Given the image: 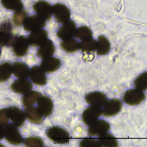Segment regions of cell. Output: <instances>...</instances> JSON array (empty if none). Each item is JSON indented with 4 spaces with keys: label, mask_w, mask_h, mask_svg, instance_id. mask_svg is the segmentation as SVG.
<instances>
[{
    "label": "cell",
    "mask_w": 147,
    "mask_h": 147,
    "mask_svg": "<svg viewBox=\"0 0 147 147\" xmlns=\"http://www.w3.org/2000/svg\"><path fill=\"white\" fill-rule=\"evenodd\" d=\"M48 137L57 144H67L69 140V134L64 129L58 127H54L47 132Z\"/></svg>",
    "instance_id": "6da1fadb"
},
{
    "label": "cell",
    "mask_w": 147,
    "mask_h": 147,
    "mask_svg": "<svg viewBox=\"0 0 147 147\" xmlns=\"http://www.w3.org/2000/svg\"><path fill=\"white\" fill-rule=\"evenodd\" d=\"M75 36L77 38L84 41L91 38L92 32L89 27L87 26H82L77 29Z\"/></svg>",
    "instance_id": "f546056e"
},
{
    "label": "cell",
    "mask_w": 147,
    "mask_h": 147,
    "mask_svg": "<svg viewBox=\"0 0 147 147\" xmlns=\"http://www.w3.org/2000/svg\"><path fill=\"white\" fill-rule=\"evenodd\" d=\"M4 134H5V132L3 129V128L1 126V124H0V140H1L3 138Z\"/></svg>",
    "instance_id": "d590c367"
},
{
    "label": "cell",
    "mask_w": 147,
    "mask_h": 147,
    "mask_svg": "<svg viewBox=\"0 0 147 147\" xmlns=\"http://www.w3.org/2000/svg\"><path fill=\"white\" fill-rule=\"evenodd\" d=\"M79 48L85 53H93L97 48V42L92 38L84 40L79 43Z\"/></svg>",
    "instance_id": "484cf974"
},
{
    "label": "cell",
    "mask_w": 147,
    "mask_h": 147,
    "mask_svg": "<svg viewBox=\"0 0 147 147\" xmlns=\"http://www.w3.org/2000/svg\"><path fill=\"white\" fill-rule=\"evenodd\" d=\"M145 99V94L142 91L138 89H131L126 91L123 100L124 102L131 106L137 105Z\"/></svg>",
    "instance_id": "7a4b0ae2"
},
{
    "label": "cell",
    "mask_w": 147,
    "mask_h": 147,
    "mask_svg": "<svg viewBox=\"0 0 147 147\" xmlns=\"http://www.w3.org/2000/svg\"><path fill=\"white\" fill-rule=\"evenodd\" d=\"M80 145L82 147H97L100 146L98 140L87 138L84 139L80 143Z\"/></svg>",
    "instance_id": "836d02e7"
},
{
    "label": "cell",
    "mask_w": 147,
    "mask_h": 147,
    "mask_svg": "<svg viewBox=\"0 0 147 147\" xmlns=\"http://www.w3.org/2000/svg\"><path fill=\"white\" fill-rule=\"evenodd\" d=\"M25 145L31 147H41L44 146L42 140L39 137H30L25 140Z\"/></svg>",
    "instance_id": "d6a6232c"
},
{
    "label": "cell",
    "mask_w": 147,
    "mask_h": 147,
    "mask_svg": "<svg viewBox=\"0 0 147 147\" xmlns=\"http://www.w3.org/2000/svg\"><path fill=\"white\" fill-rule=\"evenodd\" d=\"M12 26L9 21L3 23L0 27V46H5L13 44L14 38L11 34Z\"/></svg>",
    "instance_id": "30bf717a"
},
{
    "label": "cell",
    "mask_w": 147,
    "mask_h": 147,
    "mask_svg": "<svg viewBox=\"0 0 147 147\" xmlns=\"http://www.w3.org/2000/svg\"><path fill=\"white\" fill-rule=\"evenodd\" d=\"M103 113L101 107L91 106L88 107L82 114V119L84 123L90 125L95 121L98 120Z\"/></svg>",
    "instance_id": "3957f363"
},
{
    "label": "cell",
    "mask_w": 147,
    "mask_h": 147,
    "mask_svg": "<svg viewBox=\"0 0 147 147\" xmlns=\"http://www.w3.org/2000/svg\"><path fill=\"white\" fill-rule=\"evenodd\" d=\"M0 146H3V145H0Z\"/></svg>",
    "instance_id": "74e56055"
},
{
    "label": "cell",
    "mask_w": 147,
    "mask_h": 147,
    "mask_svg": "<svg viewBox=\"0 0 147 147\" xmlns=\"http://www.w3.org/2000/svg\"><path fill=\"white\" fill-rule=\"evenodd\" d=\"M54 52L55 46L53 42L50 40H47L40 45L37 55L41 58H47L52 56Z\"/></svg>",
    "instance_id": "ffe728a7"
},
{
    "label": "cell",
    "mask_w": 147,
    "mask_h": 147,
    "mask_svg": "<svg viewBox=\"0 0 147 147\" xmlns=\"http://www.w3.org/2000/svg\"><path fill=\"white\" fill-rule=\"evenodd\" d=\"M110 129V125L108 122L104 120H96L88 128V133L91 136H99Z\"/></svg>",
    "instance_id": "4fadbf2b"
},
{
    "label": "cell",
    "mask_w": 147,
    "mask_h": 147,
    "mask_svg": "<svg viewBox=\"0 0 147 147\" xmlns=\"http://www.w3.org/2000/svg\"><path fill=\"white\" fill-rule=\"evenodd\" d=\"M33 8L37 14L44 20H49L52 17L53 13V7L48 3L44 1L36 2Z\"/></svg>",
    "instance_id": "ba28073f"
},
{
    "label": "cell",
    "mask_w": 147,
    "mask_h": 147,
    "mask_svg": "<svg viewBox=\"0 0 147 147\" xmlns=\"http://www.w3.org/2000/svg\"><path fill=\"white\" fill-rule=\"evenodd\" d=\"M38 109L43 116H50L53 110V101L47 96H41L38 101Z\"/></svg>",
    "instance_id": "9a60e30c"
},
{
    "label": "cell",
    "mask_w": 147,
    "mask_h": 147,
    "mask_svg": "<svg viewBox=\"0 0 147 147\" xmlns=\"http://www.w3.org/2000/svg\"><path fill=\"white\" fill-rule=\"evenodd\" d=\"M13 72L19 79H27L30 75L28 67L22 63H15L13 65Z\"/></svg>",
    "instance_id": "7402d4cb"
},
{
    "label": "cell",
    "mask_w": 147,
    "mask_h": 147,
    "mask_svg": "<svg viewBox=\"0 0 147 147\" xmlns=\"http://www.w3.org/2000/svg\"><path fill=\"white\" fill-rule=\"evenodd\" d=\"M61 65V61L56 58L48 57L44 58L41 62V68L46 72H53L57 71Z\"/></svg>",
    "instance_id": "d6986e66"
},
{
    "label": "cell",
    "mask_w": 147,
    "mask_h": 147,
    "mask_svg": "<svg viewBox=\"0 0 147 147\" xmlns=\"http://www.w3.org/2000/svg\"><path fill=\"white\" fill-rule=\"evenodd\" d=\"M1 50H0V55H1Z\"/></svg>",
    "instance_id": "8d00e7d4"
},
{
    "label": "cell",
    "mask_w": 147,
    "mask_h": 147,
    "mask_svg": "<svg viewBox=\"0 0 147 147\" xmlns=\"http://www.w3.org/2000/svg\"><path fill=\"white\" fill-rule=\"evenodd\" d=\"M13 51L16 56L22 57L28 51L29 47L28 40L24 36H20L13 42Z\"/></svg>",
    "instance_id": "5b68a950"
},
{
    "label": "cell",
    "mask_w": 147,
    "mask_h": 147,
    "mask_svg": "<svg viewBox=\"0 0 147 147\" xmlns=\"http://www.w3.org/2000/svg\"><path fill=\"white\" fill-rule=\"evenodd\" d=\"M135 87L141 91L147 90V72L140 75L134 82Z\"/></svg>",
    "instance_id": "4dcf8cb0"
},
{
    "label": "cell",
    "mask_w": 147,
    "mask_h": 147,
    "mask_svg": "<svg viewBox=\"0 0 147 147\" xmlns=\"http://www.w3.org/2000/svg\"><path fill=\"white\" fill-rule=\"evenodd\" d=\"M111 49V44L104 35L99 36L97 42V54L99 55H107Z\"/></svg>",
    "instance_id": "603a6c76"
},
{
    "label": "cell",
    "mask_w": 147,
    "mask_h": 147,
    "mask_svg": "<svg viewBox=\"0 0 147 147\" xmlns=\"http://www.w3.org/2000/svg\"><path fill=\"white\" fill-rule=\"evenodd\" d=\"M27 12L25 10H20L17 11L13 16V21L17 26H21L27 18Z\"/></svg>",
    "instance_id": "1f68e13d"
},
{
    "label": "cell",
    "mask_w": 147,
    "mask_h": 147,
    "mask_svg": "<svg viewBox=\"0 0 147 147\" xmlns=\"http://www.w3.org/2000/svg\"><path fill=\"white\" fill-rule=\"evenodd\" d=\"M53 9L55 17L59 22L64 24L69 20L70 11L65 5L56 4L53 7Z\"/></svg>",
    "instance_id": "7c38bea8"
},
{
    "label": "cell",
    "mask_w": 147,
    "mask_h": 147,
    "mask_svg": "<svg viewBox=\"0 0 147 147\" xmlns=\"http://www.w3.org/2000/svg\"><path fill=\"white\" fill-rule=\"evenodd\" d=\"M97 140L100 146L117 147L118 146V142L116 138L113 135L107 132L99 136Z\"/></svg>",
    "instance_id": "44dd1931"
},
{
    "label": "cell",
    "mask_w": 147,
    "mask_h": 147,
    "mask_svg": "<svg viewBox=\"0 0 147 147\" xmlns=\"http://www.w3.org/2000/svg\"><path fill=\"white\" fill-rule=\"evenodd\" d=\"M61 47L68 53H74L79 49V43L76 40L71 38L61 42Z\"/></svg>",
    "instance_id": "4316f807"
},
{
    "label": "cell",
    "mask_w": 147,
    "mask_h": 147,
    "mask_svg": "<svg viewBox=\"0 0 147 147\" xmlns=\"http://www.w3.org/2000/svg\"><path fill=\"white\" fill-rule=\"evenodd\" d=\"M122 108V104L118 99H112L108 101L102 109L105 117H110L118 114Z\"/></svg>",
    "instance_id": "8fae6325"
},
{
    "label": "cell",
    "mask_w": 147,
    "mask_h": 147,
    "mask_svg": "<svg viewBox=\"0 0 147 147\" xmlns=\"http://www.w3.org/2000/svg\"><path fill=\"white\" fill-rule=\"evenodd\" d=\"M3 5L10 10L18 11L23 8V4L21 0H1Z\"/></svg>",
    "instance_id": "f1b7e54d"
},
{
    "label": "cell",
    "mask_w": 147,
    "mask_h": 147,
    "mask_svg": "<svg viewBox=\"0 0 147 147\" xmlns=\"http://www.w3.org/2000/svg\"><path fill=\"white\" fill-rule=\"evenodd\" d=\"M9 117L12 122L17 127H21L25 122V114L22 110L16 107H9L8 108Z\"/></svg>",
    "instance_id": "2e32d148"
},
{
    "label": "cell",
    "mask_w": 147,
    "mask_h": 147,
    "mask_svg": "<svg viewBox=\"0 0 147 147\" xmlns=\"http://www.w3.org/2000/svg\"><path fill=\"white\" fill-rule=\"evenodd\" d=\"M41 96V94L37 91H28L22 98L23 105L26 108L32 107L36 101H38Z\"/></svg>",
    "instance_id": "cb8c5ba5"
},
{
    "label": "cell",
    "mask_w": 147,
    "mask_h": 147,
    "mask_svg": "<svg viewBox=\"0 0 147 147\" xmlns=\"http://www.w3.org/2000/svg\"><path fill=\"white\" fill-rule=\"evenodd\" d=\"M9 118L8 109H0V124L7 125L9 121Z\"/></svg>",
    "instance_id": "e575fe53"
},
{
    "label": "cell",
    "mask_w": 147,
    "mask_h": 147,
    "mask_svg": "<svg viewBox=\"0 0 147 147\" xmlns=\"http://www.w3.org/2000/svg\"><path fill=\"white\" fill-rule=\"evenodd\" d=\"M26 114L28 119L33 123L40 124L42 121V115L39 109L35 107H30L26 109Z\"/></svg>",
    "instance_id": "d4e9b609"
},
{
    "label": "cell",
    "mask_w": 147,
    "mask_h": 147,
    "mask_svg": "<svg viewBox=\"0 0 147 147\" xmlns=\"http://www.w3.org/2000/svg\"><path fill=\"white\" fill-rule=\"evenodd\" d=\"M48 37L47 32L42 29L32 31L28 36V41L32 47H38L44 42Z\"/></svg>",
    "instance_id": "5bb4252c"
},
{
    "label": "cell",
    "mask_w": 147,
    "mask_h": 147,
    "mask_svg": "<svg viewBox=\"0 0 147 147\" xmlns=\"http://www.w3.org/2000/svg\"><path fill=\"white\" fill-rule=\"evenodd\" d=\"M85 101L91 106L102 108L108 101L107 95L101 92H92L85 96Z\"/></svg>",
    "instance_id": "8992f818"
},
{
    "label": "cell",
    "mask_w": 147,
    "mask_h": 147,
    "mask_svg": "<svg viewBox=\"0 0 147 147\" xmlns=\"http://www.w3.org/2000/svg\"><path fill=\"white\" fill-rule=\"evenodd\" d=\"M5 136L6 140L11 144L18 145L23 141L19 131L13 124H8L5 127Z\"/></svg>",
    "instance_id": "9c48e42d"
},
{
    "label": "cell",
    "mask_w": 147,
    "mask_h": 147,
    "mask_svg": "<svg viewBox=\"0 0 147 147\" xmlns=\"http://www.w3.org/2000/svg\"><path fill=\"white\" fill-rule=\"evenodd\" d=\"M76 25L74 21L69 20L64 23V26L61 27L57 32V36L59 38L66 40L72 38L75 36L76 32Z\"/></svg>",
    "instance_id": "277c9868"
},
{
    "label": "cell",
    "mask_w": 147,
    "mask_h": 147,
    "mask_svg": "<svg viewBox=\"0 0 147 147\" xmlns=\"http://www.w3.org/2000/svg\"><path fill=\"white\" fill-rule=\"evenodd\" d=\"M30 77L32 81L36 85H44L47 82V77L44 70L38 66L32 67Z\"/></svg>",
    "instance_id": "e0dca14e"
},
{
    "label": "cell",
    "mask_w": 147,
    "mask_h": 147,
    "mask_svg": "<svg viewBox=\"0 0 147 147\" xmlns=\"http://www.w3.org/2000/svg\"><path fill=\"white\" fill-rule=\"evenodd\" d=\"M13 73V67L8 63H4L0 65V82L7 80Z\"/></svg>",
    "instance_id": "83f0119b"
},
{
    "label": "cell",
    "mask_w": 147,
    "mask_h": 147,
    "mask_svg": "<svg viewBox=\"0 0 147 147\" xmlns=\"http://www.w3.org/2000/svg\"><path fill=\"white\" fill-rule=\"evenodd\" d=\"M11 89L18 94H25L32 89L31 83L26 79H20L14 81L11 85Z\"/></svg>",
    "instance_id": "ac0fdd59"
},
{
    "label": "cell",
    "mask_w": 147,
    "mask_h": 147,
    "mask_svg": "<svg viewBox=\"0 0 147 147\" xmlns=\"http://www.w3.org/2000/svg\"><path fill=\"white\" fill-rule=\"evenodd\" d=\"M45 26V20L39 16H32L27 18L24 22V28L27 31H34Z\"/></svg>",
    "instance_id": "52a82bcc"
}]
</instances>
